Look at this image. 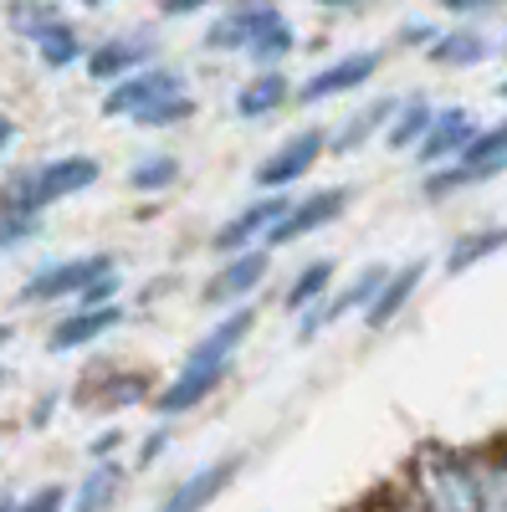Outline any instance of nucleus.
<instances>
[{"label":"nucleus","mask_w":507,"mask_h":512,"mask_svg":"<svg viewBox=\"0 0 507 512\" xmlns=\"http://www.w3.org/2000/svg\"><path fill=\"white\" fill-rule=\"evenodd\" d=\"M497 251H507V221H502V226H482V231H467V236H456L441 267H446V277H461V272L482 267L487 256H497Z\"/></svg>","instance_id":"obj_22"},{"label":"nucleus","mask_w":507,"mask_h":512,"mask_svg":"<svg viewBox=\"0 0 507 512\" xmlns=\"http://www.w3.org/2000/svg\"><path fill=\"white\" fill-rule=\"evenodd\" d=\"M395 113H400V98L364 103V108H359V113H349V123L328 139V149H333V154H354V149H359V144H369L374 134H385V128L395 123Z\"/></svg>","instance_id":"obj_21"},{"label":"nucleus","mask_w":507,"mask_h":512,"mask_svg":"<svg viewBox=\"0 0 507 512\" xmlns=\"http://www.w3.org/2000/svg\"><path fill=\"white\" fill-rule=\"evenodd\" d=\"M154 52H159V41L154 36H139V31H123V36H108L98 41V47L88 52V77L93 82H123V77H134L144 67H154Z\"/></svg>","instance_id":"obj_13"},{"label":"nucleus","mask_w":507,"mask_h":512,"mask_svg":"<svg viewBox=\"0 0 507 512\" xmlns=\"http://www.w3.org/2000/svg\"><path fill=\"white\" fill-rule=\"evenodd\" d=\"M118 287H123V277H118V267H113V272H103L98 282L82 287L77 308H108V303H118Z\"/></svg>","instance_id":"obj_33"},{"label":"nucleus","mask_w":507,"mask_h":512,"mask_svg":"<svg viewBox=\"0 0 507 512\" xmlns=\"http://www.w3.org/2000/svg\"><path fill=\"white\" fill-rule=\"evenodd\" d=\"M333 262H328V256H318V262H308L298 277H292V287L282 292V308L287 313H308V308H318L323 303V292H328V282H333Z\"/></svg>","instance_id":"obj_28"},{"label":"nucleus","mask_w":507,"mask_h":512,"mask_svg":"<svg viewBox=\"0 0 507 512\" xmlns=\"http://www.w3.org/2000/svg\"><path fill=\"white\" fill-rule=\"evenodd\" d=\"M267 267H272V251L257 246V251H241V256H226L221 272L205 282V303L210 308H226V303H241V297H251L262 282H267Z\"/></svg>","instance_id":"obj_14"},{"label":"nucleus","mask_w":507,"mask_h":512,"mask_svg":"<svg viewBox=\"0 0 507 512\" xmlns=\"http://www.w3.org/2000/svg\"><path fill=\"white\" fill-rule=\"evenodd\" d=\"M180 180V159L175 154H144L134 169H129V185L139 190V195H159V190H169V185H175Z\"/></svg>","instance_id":"obj_29"},{"label":"nucleus","mask_w":507,"mask_h":512,"mask_svg":"<svg viewBox=\"0 0 507 512\" xmlns=\"http://www.w3.org/2000/svg\"><path fill=\"white\" fill-rule=\"evenodd\" d=\"M31 47H36V57H41V67H47V72H67L72 62L88 57V52H82L77 26H72V21H62V16H57L47 31H41V36L31 41Z\"/></svg>","instance_id":"obj_25"},{"label":"nucleus","mask_w":507,"mask_h":512,"mask_svg":"<svg viewBox=\"0 0 507 512\" xmlns=\"http://www.w3.org/2000/svg\"><path fill=\"white\" fill-rule=\"evenodd\" d=\"M292 210L287 195H257L251 205H241L231 221H221V231L210 236V251L216 256H241V251H257L267 246V236L277 231V221Z\"/></svg>","instance_id":"obj_5"},{"label":"nucleus","mask_w":507,"mask_h":512,"mask_svg":"<svg viewBox=\"0 0 507 512\" xmlns=\"http://www.w3.org/2000/svg\"><path fill=\"white\" fill-rule=\"evenodd\" d=\"M11 144H16V118H11V113H0V154H6Z\"/></svg>","instance_id":"obj_40"},{"label":"nucleus","mask_w":507,"mask_h":512,"mask_svg":"<svg viewBox=\"0 0 507 512\" xmlns=\"http://www.w3.org/2000/svg\"><path fill=\"white\" fill-rule=\"evenodd\" d=\"M267 16V0H236L231 11H221V21L205 31V52H246Z\"/></svg>","instance_id":"obj_19"},{"label":"nucleus","mask_w":507,"mask_h":512,"mask_svg":"<svg viewBox=\"0 0 507 512\" xmlns=\"http://www.w3.org/2000/svg\"><path fill=\"white\" fill-rule=\"evenodd\" d=\"M502 451H507V436H502Z\"/></svg>","instance_id":"obj_48"},{"label":"nucleus","mask_w":507,"mask_h":512,"mask_svg":"<svg viewBox=\"0 0 507 512\" xmlns=\"http://www.w3.org/2000/svg\"><path fill=\"white\" fill-rule=\"evenodd\" d=\"M390 272L395 267H385V262H374V267H364L344 292H333V297H323V303L318 308H308L303 318H298V344H308V338H318L328 323H338V318H344V313H359V308H369L374 303V297H379V287H385L390 282Z\"/></svg>","instance_id":"obj_10"},{"label":"nucleus","mask_w":507,"mask_h":512,"mask_svg":"<svg viewBox=\"0 0 507 512\" xmlns=\"http://www.w3.org/2000/svg\"><path fill=\"white\" fill-rule=\"evenodd\" d=\"M431 123H436V108L426 103V98H400V113H395V123L385 128V144L395 149V154H415V144L431 134Z\"/></svg>","instance_id":"obj_26"},{"label":"nucleus","mask_w":507,"mask_h":512,"mask_svg":"<svg viewBox=\"0 0 507 512\" xmlns=\"http://www.w3.org/2000/svg\"><path fill=\"white\" fill-rule=\"evenodd\" d=\"M502 0H441V11H451V16H461V21H477V16H487V11H497Z\"/></svg>","instance_id":"obj_35"},{"label":"nucleus","mask_w":507,"mask_h":512,"mask_svg":"<svg viewBox=\"0 0 507 512\" xmlns=\"http://www.w3.org/2000/svg\"><path fill=\"white\" fill-rule=\"evenodd\" d=\"M472 461H477L482 512H507V451H502V441H497V446L472 451Z\"/></svg>","instance_id":"obj_27"},{"label":"nucleus","mask_w":507,"mask_h":512,"mask_svg":"<svg viewBox=\"0 0 507 512\" xmlns=\"http://www.w3.org/2000/svg\"><path fill=\"white\" fill-rule=\"evenodd\" d=\"M287 98H292V82H287V72L267 67V72H257L251 82H241V93H236V118H246V123L272 118Z\"/></svg>","instance_id":"obj_20"},{"label":"nucleus","mask_w":507,"mask_h":512,"mask_svg":"<svg viewBox=\"0 0 507 512\" xmlns=\"http://www.w3.org/2000/svg\"><path fill=\"white\" fill-rule=\"evenodd\" d=\"M123 323V308L108 303V308H72L67 318H57V328L47 333V349L52 354H72V349H88L98 344L103 333H113Z\"/></svg>","instance_id":"obj_16"},{"label":"nucleus","mask_w":507,"mask_h":512,"mask_svg":"<svg viewBox=\"0 0 507 512\" xmlns=\"http://www.w3.org/2000/svg\"><path fill=\"white\" fill-rule=\"evenodd\" d=\"M385 512H426V507H420V502H410L405 492H395V497L385 502Z\"/></svg>","instance_id":"obj_41"},{"label":"nucleus","mask_w":507,"mask_h":512,"mask_svg":"<svg viewBox=\"0 0 507 512\" xmlns=\"http://www.w3.org/2000/svg\"><path fill=\"white\" fill-rule=\"evenodd\" d=\"M164 446H169V431H164V425H159V431L149 436V446L139 451V466H149V461H159V451H164Z\"/></svg>","instance_id":"obj_39"},{"label":"nucleus","mask_w":507,"mask_h":512,"mask_svg":"<svg viewBox=\"0 0 507 512\" xmlns=\"http://www.w3.org/2000/svg\"><path fill=\"white\" fill-rule=\"evenodd\" d=\"M103 272H113L108 251H88V256H67V262H52L26 277L21 303H57V297H82V287L98 282Z\"/></svg>","instance_id":"obj_7"},{"label":"nucleus","mask_w":507,"mask_h":512,"mask_svg":"<svg viewBox=\"0 0 507 512\" xmlns=\"http://www.w3.org/2000/svg\"><path fill=\"white\" fill-rule=\"evenodd\" d=\"M205 6H216V0H159V16H195Z\"/></svg>","instance_id":"obj_37"},{"label":"nucleus","mask_w":507,"mask_h":512,"mask_svg":"<svg viewBox=\"0 0 507 512\" xmlns=\"http://www.w3.org/2000/svg\"><path fill=\"white\" fill-rule=\"evenodd\" d=\"M507 169V118L502 123H482L472 144L461 149V159L441 164L426 175V185H420V195L426 200H446L456 190H467V185H482V180H497Z\"/></svg>","instance_id":"obj_4"},{"label":"nucleus","mask_w":507,"mask_h":512,"mask_svg":"<svg viewBox=\"0 0 507 512\" xmlns=\"http://www.w3.org/2000/svg\"><path fill=\"white\" fill-rule=\"evenodd\" d=\"M477 118H472V108H461V103H451V108H436V123H431V134L415 144V159L426 164V169H441V164H451V159H461V149L472 144V134H477Z\"/></svg>","instance_id":"obj_15"},{"label":"nucleus","mask_w":507,"mask_h":512,"mask_svg":"<svg viewBox=\"0 0 507 512\" xmlns=\"http://www.w3.org/2000/svg\"><path fill=\"white\" fill-rule=\"evenodd\" d=\"M400 492L426 512H482L477 461L472 451H456V446H420L405 466Z\"/></svg>","instance_id":"obj_2"},{"label":"nucleus","mask_w":507,"mask_h":512,"mask_svg":"<svg viewBox=\"0 0 507 512\" xmlns=\"http://www.w3.org/2000/svg\"><path fill=\"white\" fill-rule=\"evenodd\" d=\"M328 154V134L323 128H303V134H292V139H282L262 164H257V190H267V195H277V190H292V185H303V175Z\"/></svg>","instance_id":"obj_6"},{"label":"nucleus","mask_w":507,"mask_h":512,"mask_svg":"<svg viewBox=\"0 0 507 512\" xmlns=\"http://www.w3.org/2000/svg\"><path fill=\"white\" fill-rule=\"evenodd\" d=\"M82 6H88V11H98V6H103V0H82Z\"/></svg>","instance_id":"obj_46"},{"label":"nucleus","mask_w":507,"mask_h":512,"mask_svg":"<svg viewBox=\"0 0 507 512\" xmlns=\"http://www.w3.org/2000/svg\"><path fill=\"white\" fill-rule=\"evenodd\" d=\"M251 323H257V313L251 308H236V313H226L216 328H210L200 344L185 354V364H180V374L164 384V390L154 395V410L164 415V420H175V415H190L200 400H210L221 390V379L231 374V364H236V349L251 338Z\"/></svg>","instance_id":"obj_1"},{"label":"nucleus","mask_w":507,"mask_h":512,"mask_svg":"<svg viewBox=\"0 0 507 512\" xmlns=\"http://www.w3.org/2000/svg\"><path fill=\"white\" fill-rule=\"evenodd\" d=\"M98 175H103V164L93 154H57V159L26 169V175H16L6 185V195H0V216H36L41 221V210H47V205L93 190Z\"/></svg>","instance_id":"obj_3"},{"label":"nucleus","mask_w":507,"mask_h":512,"mask_svg":"<svg viewBox=\"0 0 507 512\" xmlns=\"http://www.w3.org/2000/svg\"><path fill=\"white\" fill-rule=\"evenodd\" d=\"M292 47H298V31H292V21L272 6V0H267V16H262V26H257V36H251V47H246V57L251 62H257L262 72L267 67H277Z\"/></svg>","instance_id":"obj_23"},{"label":"nucleus","mask_w":507,"mask_h":512,"mask_svg":"<svg viewBox=\"0 0 507 512\" xmlns=\"http://www.w3.org/2000/svg\"><path fill=\"white\" fill-rule=\"evenodd\" d=\"M175 93H190V88H185V72H175V67H144V72H134V77L113 82L108 98H103V113L134 123L144 108H154V103H164V98H175Z\"/></svg>","instance_id":"obj_8"},{"label":"nucleus","mask_w":507,"mask_h":512,"mask_svg":"<svg viewBox=\"0 0 507 512\" xmlns=\"http://www.w3.org/2000/svg\"><path fill=\"white\" fill-rule=\"evenodd\" d=\"M436 36H441V26H431V21H405V31H400V41H410V47H431Z\"/></svg>","instance_id":"obj_36"},{"label":"nucleus","mask_w":507,"mask_h":512,"mask_svg":"<svg viewBox=\"0 0 507 512\" xmlns=\"http://www.w3.org/2000/svg\"><path fill=\"white\" fill-rule=\"evenodd\" d=\"M118 441H123V431H103V436H93V446H88V456H93V461H113V451H118Z\"/></svg>","instance_id":"obj_38"},{"label":"nucleus","mask_w":507,"mask_h":512,"mask_svg":"<svg viewBox=\"0 0 507 512\" xmlns=\"http://www.w3.org/2000/svg\"><path fill=\"white\" fill-rule=\"evenodd\" d=\"M497 98H502V103H507V77H502V82H497Z\"/></svg>","instance_id":"obj_44"},{"label":"nucleus","mask_w":507,"mask_h":512,"mask_svg":"<svg viewBox=\"0 0 507 512\" xmlns=\"http://www.w3.org/2000/svg\"><path fill=\"white\" fill-rule=\"evenodd\" d=\"M36 226H41L36 216H0V251H6V246H16V241H26Z\"/></svg>","instance_id":"obj_34"},{"label":"nucleus","mask_w":507,"mask_h":512,"mask_svg":"<svg viewBox=\"0 0 507 512\" xmlns=\"http://www.w3.org/2000/svg\"><path fill=\"white\" fill-rule=\"evenodd\" d=\"M0 512H11V507H6V502H0Z\"/></svg>","instance_id":"obj_47"},{"label":"nucleus","mask_w":507,"mask_h":512,"mask_svg":"<svg viewBox=\"0 0 507 512\" xmlns=\"http://www.w3.org/2000/svg\"><path fill=\"white\" fill-rule=\"evenodd\" d=\"M6 379H11V369H6V364H0V390H6Z\"/></svg>","instance_id":"obj_45"},{"label":"nucleus","mask_w":507,"mask_h":512,"mask_svg":"<svg viewBox=\"0 0 507 512\" xmlns=\"http://www.w3.org/2000/svg\"><path fill=\"white\" fill-rule=\"evenodd\" d=\"M11 338H16V328H11V323H0V349H6Z\"/></svg>","instance_id":"obj_43"},{"label":"nucleus","mask_w":507,"mask_h":512,"mask_svg":"<svg viewBox=\"0 0 507 512\" xmlns=\"http://www.w3.org/2000/svg\"><path fill=\"white\" fill-rule=\"evenodd\" d=\"M426 282V262H405V267H395L390 272V282L379 287V297L364 308V323L379 333V328H390L405 308H410V297H415V287Z\"/></svg>","instance_id":"obj_18"},{"label":"nucleus","mask_w":507,"mask_h":512,"mask_svg":"<svg viewBox=\"0 0 507 512\" xmlns=\"http://www.w3.org/2000/svg\"><path fill=\"white\" fill-rule=\"evenodd\" d=\"M492 57V41H487V31H477V26H456V31H441L431 47H426V62L431 67H441V72H461V67H477V62H487Z\"/></svg>","instance_id":"obj_17"},{"label":"nucleus","mask_w":507,"mask_h":512,"mask_svg":"<svg viewBox=\"0 0 507 512\" xmlns=\"http://www.w3.org/2000/svg\"><path fill=\"white\" fill-rule=\"evenodd\" d=\"M349 200H354V185H328V190H313V195H303V200H292V210L277 221V231L267 236V251H272V246H292V241H303V236L333 226V221L349 210Z\"/></svg>","instance_id":"obj_9"},{"label":"nucleus","mask_w":507,"mask_h":512,"mask_svg":"<svg viewBox=\"0 0 507 512\" xmlns=\"http://www.w3.org/2000/svg\"><path fill=\"white\" fill-rule=\"evenodd\" d=\"M149 395V384H144V374H113L103 390H98V405H108V410H118V405H134V400H144Z\"/></svg>","instance_id":"obj_31"},{"label":"nucleus","mask_w":507,"mask_h":512,"mask_svg":"<svg viewBox=\"0 0 507 512\" xmlns=\"http://www.w3.org/2000/svg\"><path fill=\"white\" fill-rule=\"evenodd\" d=\"M123 492V466L118 461H93V472L77 482L72 492V512H108Z\"/></svg>","instance_id":"obj_24"},{"label":"nucleus","mask_w":507,"mask_h":512,"mask_svg":"<svg viewBox=\"0 0 507 512\" xmlns=\"http://www.w3.org/2000/svg\"><path fill=\"white\" fill-rule=\"evenodd\" d=\"M11 512H72V492H67L62 482H47V487L26 492Z\"/></svg>","instance_id":"obj_32"},{"label":"nucleus","mask_w":507,"mask_h":512,"mask_svg":"<svg viewBox=\"0 0 507 512\" xmlns=\"http://www.w3.org/2000/svg\"><path fill=\"white\" fill-rule=\"evenodd\" d=\"M318 6H328V11H338V6H364V0H318Z\"/></svg>","instance_id":"obj_42"},{"label":"nucleus","mask_w":507,"mask_h":512,"mask_svg":"<svg viewBox=\"0 0 507 512\" xmlns=\"http://www.w3.org/2000/svg\"><path fill=\"white\" fill-rule=\"evenodd\" d=\"M241 466H246L241 451H231V456H221V461H205L200 472H190L185 482H175V487L164 492L159 512H205L210 502H216V497L241 477Z\"/></svg>","instance_id":"obj_12"},{"label":"nucleus","mask_w":507,"mask_h":512,"mask_svg":"<svg viewBox=\"0 0 507 512\" xmlns=\"http://www.w3.org/2000/svg\"><path fill=\"white\" fill-rule=\"evenodd\" d=\"M385 67V52H374V47H364V52H344V57H333L328 67H318L303 88H298V98L303 103H328V98H344V93H359L364 82H374V72Z\"/></svg>","instance_id":"obj_11"},{"label":"nucleus","mask_w":507,"mask_h":512,"mask_svg":"<svg viewBox=\"0 0 507 512\" xmlns=\"http://www.w3.org/2000/svg\"><path fill=\"white\" fill-rule=\"evenodd\" d=\"M200 103L190 98V93H175V98H164V103H154V108H144L134 123L139 128H175V123H185L190 113H195Z\"/></svg>","instance_id":"obj_30"}]
</instances>
